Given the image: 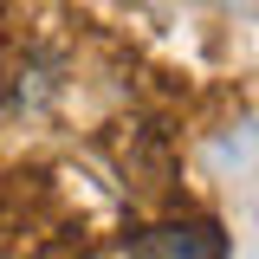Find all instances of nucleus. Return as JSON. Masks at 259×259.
<instances>
[{"mask_svg": "<svg viewBox=\"0 0 259 259\" xmlns=\"http://www.w3.org/2000/svg\"><path fill=\"white\" fill-rule=\"evenodd\" d=\"M136 259H227V246L214 227H156L136 246Z\"/></svg>", "mask_w": 259, "mask_h": 259, "instance_id": "nucleus-1", "label": "nucleus"}, {"mask_svg": "<svg viewBox=\"0 0 259 259\" xmlns=\"http://www.w3.org/2000/svg\"><path fill=\"white\" fill-rule=\"evenodd\" d=\"M0 104H7V78H0Z\"/></svg>", "mask_w": 259, "mask_h": 259, "instance_id": "nucleus-2", "label": "nucleus"}]
</instances>
